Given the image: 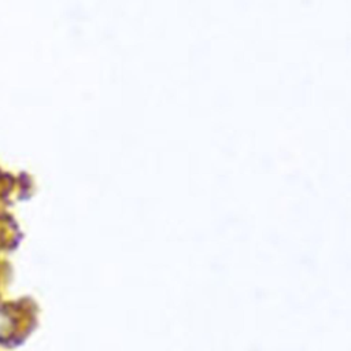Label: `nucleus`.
Instances as JSON below:
<instances>
[{
	"instance_id": "obj_1",
	"label": "nucleus",
	"mask_w": 351,
	"mask_h": 351,
	"mask_svg": "<svg viewBox=\"0 0 351 351\" xmlns=\"http://www.w3.org/2000/svg\"><path fill=\"white\" fill-rule=\"evenodd\" d=\"M12 329H14V322L11 317L4 311H0V339L10 336Z\"/></svg>"
}]
</instances>
